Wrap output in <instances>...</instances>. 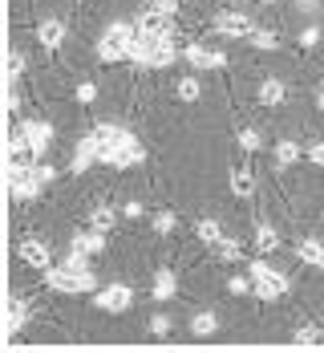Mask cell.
I'll return each mask as SVG.
<instances>
[{"mask_svg": "<svg viewBox=\"0 0 324 353\" xmlns=\"http://www.w3.org/2000/svg\"><path fill=\"white\" fill-rule=\"evenodd\" d=\"M41 187H45V179H41V171H36L33 159H29V163H25V159H12V163H8V195H12L17 203L36 199Z\"/></svg>", "mask_w": 324, "mask_h": 353, "instance_id": "obj_1", "label": "cell"}, {"mask_svg": "<svg viewBox=\"0 0 324 353\" xmlns=\"http://www.w3.org/2000/svg\"><path fill=\"white\" fill-rule=\"evenodd\" d=\"M142 159H146V150L134 134H126L122 142H98V163H106V167L126 171V167H138Z\"/></svg>", "mask_w": 324, "mask_h": 353, "instance_id": "obj_2", "label": "cell"}, {"mask_svg": "<svg viewBox=\"0 0 324 353\" xmlns=\"http://www.w3.org/2000/svg\"><path fill=\"white\" fill-rule=\"evenodd\" d=\"M248 276L255 284V296L259 301H276V296H284L292 288V281L280 272V268H272V264H263V260H252L248 264Z\"/></svg>", "mask_w": 324, "mask_h": 353, "instance_id": "obj_3", "label": "cell"}, {"mask_svg": "<svg viewBox=\"0 0 324 353\" xmlns=\"http://www.w3.org/2000/svg\"><path fill=\"white\" fill-rule=\"evenodd\" d=\"M45 284L53 292H65V296H85V292H98L94 272H69V268H45Z\"/></svg>", "mask_w": 324, "mask_h": 353, "instance_id": "obj_4", "label": "cell"}, {"mask_svg": "<svg viewBox=\"0 0 324 353\" xmlns=\"http://www.w3.org/2000/svg\"><path fill=\"white\" fill-rule=\"evenodd\" d=\"M94 305H98L102 313H130L134 292H130V284H106V288H98Z\"/></svg>", "mask_w": 324, "mask_h": 353, "instance_id": "obj_5", "label": "cell"}, {"mask_svg": "<svg viewBox=\"0 0 324 353\" xmlns=\"http://www.w3.org/2000/svg\"><path fill=\"white\" fill-rule=\"evenodd\" d=\"M215 33H223V37H252L255 21L244 12V8H231V12H219L215 17Z\"/></svg>", "mask_w": 324, "mask_h": 353, "instance_id": "obj_6", "label": "cell"}, {"mask_svg": "<svg viewBox=\"0 0 324 353\" xmlns=\"http://www.w3.org/2000/svg\"><path fill=\"white\" fill-rule=\"evenodd\" d=\"M134 25H138V33H146V37H171V41H175V17H166V12H158V8H146Z\"/></svg>", "mask_w": 324, "mask_h": 353, "instance_id": "obj_7", "label": "cell"}, {"mask_svg": "<svg viewBox=\"0 0 324 353\" xmlns=\"http://www.w3.org/2000/svg\"><path fill=\"white\" fill-rule=\"evenodd\" d=\"M182 57H186L195 70H223V65H227V53L207 49V45H186V49H182Z\"/></svg>", "mask_w": 324, "mask_h": 353, "instance_id": "obj_8", "label": "cell"}, {"mask_svg": "<svg viewBox=\"0 0 324 353\" xmlns=\"http://www.w3.org/2000/svg\"><path fill=\"white\" fill-rule=\"evenodd\" d=\"M25 134H29V154H33V163H41L45 150L53 146V126H49V122H25Z\"/></svg>", "mask_w": 324, "mask_h": 353, "instance_id": "obj_9", "label": "cell"}, {"mask_svg": "<svg viewBox=\"0 0 324 353\" xmlns=\"http://www.w3.org/2000/svg\"><path fill=\"white\" fill-rule=\"evenodd\" d=\"M17 256H21V264H29V268H36V272L53 268V256H49V248L41 244V240H21Z\"/></svg>", "mask_w": 324, "mask_h": 353, "instance_id": "obj_10", "label": "cell"}, {"mask_svg": "<svg viewBox=\"0 0 324 353\" xmlns=\"http://www.w3.org/2000/svg\"><path fill=\"white\" fill-rule=\"evenodd\" d=\"M179 61V49H175V41L171 37H154V49H150V61H146V70H171Z\"/></svg>", "mask_w": 324, "mask_h": 353, "instance_id": "obj_11", "label": "cell"}, {"mask_svg": "<svg viewBox=\"0 0 324 353\" xmlns=\"http://www.w3.org/2000/svg\"><path fill=\"white\" fill-rule=\"evenodd\" d=\"M94 163H98V134L89 130L85 139L77 142V154H73V167H69V171H73V175H85Z\"/></svg>", "mask_w": 324, "mask_h": 353, "instance_id": "obj_12", "label": "cell"}, {"mask_svg": "<svg viewBox=\"0 0 324 353\" xmlns=\"http://www.w3.org/2000/svg\"><path fill=\"white\" fill-rule=\"evenodd\" d=\"M69 248L73 252H85V256H98V252L106 248V232H98V228H89V232H73Z\"/></svg>", "mask_w": 324, "mask_h": 353, "instance_id": "obj_13", "label": "cell"}, {"mask_svg": "<svg viewBox=\"0 0 324 353\" xmlns=\"http://www.w3.org/2000/svg\"><path fill=\"white\" fill-rule=\"evenodd\" d=\"M175 292H179V276H175L171 268H158V272H154V288H150V296L162 305V301H175Z\"/></svg>", "mask_w": 324, "mask_h": 353, "instance_id": "obj_14", "label": "cell"}, {"mask_svg": "<svg viewBox=\"0 0 324 353\" xmlns=\"http://www.w3.org/2000/svg\"><path fill=\"white\" fill-rule=\"evenodd\" d=\"M36 41H41L45 49H61V41H65V25H61L57 17L41 21V29H36Z\"/></svg>", "mask_w": 324, "mask_h": 353, "instance_id": "obj_15", "label": "cell"}, {"mask_svg": "<svg viewBox=\"0 0 324 353\" xmlns=\"http://www.w3.org/2000/svg\"><path fill=\"white\" fill-rule=\"evenodd\" d=\"M284 98H288V85H284L280 77H263V81H259V102H263V106H280Z\"/></svg>", "mask_w": 324, "mask_h": 353, "instance_id": "obj_16", "label": "cell"}, {"mask_svg": "<svg viewBox=\"0 0 324 353\" xmlns=\"http://www.w3.org/2000/svg\"><path fill=\"white\" fill-rule=\"evenodd\" d=\"M25 321H29V301L25 296H12L8 301V337H17L25 329Z\"/></svg>", "mask_w": 324, "mask_h": 353, "instance_id": "obj_17", "label": "cell"}, {"mask_svg": "<svg viewBox=\"0 0 324 353\" xmlns=\"http://www.w3.org/2000/svg\"><path fill=\"white\" fill-rule=\"evenodd\" d=\"M134 37H138V25H130V21H114L106 33H102V41H114V45H122V49H126Z\"/></svg>", "mask_w": 324, "mask_h": 353, "instance_id": "obj_18", "label": "cell"}, {"mask_svg": "<svg viewBox=\"0 0 324 353\" xmlns=\"http://www.w3.org/2000/svg\"><path fill=\"white\" fill-rule=\"evenodd\" d=\"M191 333H195V337H215L219 333V317L211 313V309L195 313V317H191Z\"/></svg>", "mask_w": 324, "mask_h": 353, "instance_id": "obj_19", "label": "cell"}, {"mask_svg": "<svg viewBox=\"0 0 324 353\" xmlns=\"http://www.w3.org/2000/svg\"><path fill=\"white\" fill-rule=\"evenodd\" d=\"M231 191L239 195V199H248L255 191V175H252V167H235L231 171Z\"/></svg>", "mask_w": 324, "mask_h": 353, "instance_id": "obj_20", "label": "cell"}, {"mask_svg": "<svg viewBox=\"0 0 324 353\" xmlns=\"http://www.w3.org/2000/svg\"><path fill=\"white\" fill-rule=\"evenodd\" d=\"M114 223H118V212H114L109 203H98V208L89 212V228H98V232H114Z\"/></svg>", "mask_w": 324, "mask_h": 353, "instance_id": "obj_21", "label": "cell"}, {"mask_svg": "<svg viewBox=\"0 0 324 353\" xmlns=\"http://www.w3.org/2000/svg\"><path fill=\"white\" fill-rule=\"evenodd\" d=\"M296 256H300L304 264L321 268V260H324V244H321V240H300V244H296Z\"/></svg>", "mask_w": 324, "mask_h": 353, "instance_id": "obj_22", "label": "cell"}, {"mask_svg": "<svg viewBox=\"0 0 324 353\" xmlns=\"http://www.w3.org/2000/svg\"><path fill=\"white\" fill-rule=\"evenodd\" d=\"M300 154H304V150H300L292 139L276 142V167H296V163H300Z\"/></svg>", "mask_w": 324, "mask_h": 353, "instance_id": "obj_23", "label": "cell"}, {"mask_svg": "<svg viewBox=\"0 0 324 353\" xmlns=\"http://www.w3.org/2000/svg\"><path fill=\"white\" fill-rule=\"evenodd\" d=\"M8 154H12V159H33V154H29V134H25V126H17V130L8 134Z\"/></svg>", "mask_w": 324, "mask_h": 353, "instance_id": "obj_24", "label": "cell"}, {"mask_svg": "<svg viewBox=\"0 0 324 353\" xmlns=\"http://www.w3.org/2000/svg\"><path fill=\"white\" fill-rule=\"evenodd\" d=\"M255 248H259V252H276V248H280V236H276V228L259 223V228H255Z\"/></svg>", "mask_w": 324, "mask_h": 353, "instance_id": "obj_25", "label": "cell"}, {"mask_svg": "<svg viewBox=\"0 0 324 353\" xmlns=\"http://www.w3.org/2000/svg\"><path fill=\"white\" fill-rule=\"evenodd\" d=\"M195 232H199V240H203V244H211V248L223 240V228H219L215 219H199V228H195Z\"/></svg>", "mask_w": 324, "mask_h": 353, "instance_id": "obj_26", "label": "cell"}, {"mask_svg": "<svg viewBox=\"0 0 324 353\" xmlns=\"http://www.w3.org/2000/svg\"><path fill=\"white\" fill-rule=\"evenodd\" d=\"M248 41H252L255 49H268V53H272V49H280V37L272 33V29H255V33L248 37Z\"/></svg>", "mask_w": 324, "mask_h": 353, "instance_id": "obj_27", "label": "cell"}, {"mask_svg": "<svg viewBox=\"0 0 324 353\" xmlns=\"http://www.w3.org/2000/svg\"><path fill=\"white\" fill-rule=\"evenodd\" d=\"M175 94H179L182 102H199V94H203V85H199L195 77H182L179 85H175Z\"/></svg>", "mask_w": 324, "mask_h": 353, "instance_id": "obj_28", "label": "cell"}, {"mask_svg": "<svg viewBox=\"0 0 324 353\" xmlns=\"http://www.w3.org/2000/svg\"><path fill=\"white\" fill-rule=\"evenodd\" d=\"M98 57L102 61H126V49L114 45V41H98Z\"/></svg>", "mask_w": 324, "mask_h": 353, "instance_id": "obj_29", "label": "cell"}, {"mask_svg": "<svg viewBox=\"0 0 324 353\" xmlns=\"http://www.w3.org/2000/svg\"><path fill=\"white\" fill-rule=\"evenodd\" d=\"M215 252L223 256V260H239V256H244V248H239V240H227V236H223V240L215 244Z\"/></svg>", "mask_w": 324, "mask_h": 353, "instance_id": "obj_30", "label": "cell"}, {"mask_svg": "<svg viewBox=\"0 0 324 353\" xmlns=\"http://www.w3.org/2000/svg\"><path fill=\"white\" fill-rule=\"evenodd\" d=\"M175 223H179L175 212H158V215H154V232H158V236H171V232H175Z\"/></svg>", "mask_w": 324, "mask_h": 353, "instance_id": "obj_31", "label": "cell"}, {"mask_svg": "<svg viewBox=\"0 0 324 353\" xmlns=\"http://www.w3.org/2000/svg\"><path fill=\"white\" fill-rule=\"evenodd\" d=\"M239 146H244L248 154H255V150H263V134H255V130H244V134H239Z\"/></svg>", "mask_w": 324, "mask_h": 353, "instance_id": "obj_32", "label": "cell"}, {"mask_svg": "<svg viewBox=\"0 0 324 353\" xmlns=\"http://www.w3.org/2000/svg\"><path fill=\"white\" fill-rule=\"evenodd\" d=\"M296 345H316L321 341V329H312V325H304V329H296V337H292Z\"/></svg>", "mask_w": 324, "mask_h": 353, "instance_id": "obj_33", "label": "cell"}, {"mask_svg": "<svg viewBox=\"0 0 324 353\" xmlns=\"http://www.w3.org/2000/svg\"><path fill=\"white\" fill-rule=\"evenodd\" d=\"M227 288H231L235 296H248V292H255L252 276H231V281H227Z\"/></svg>", "mask_w": 324, "mask_h": 353, "instance_id": "obj_34", "label": "cell"}, {"mask_svg": "<svg viewBox=\"0 0 324 353\" xmlns=\"http://www.w3.org/2000/svg\"><path fill=\"white\" fill-rule=\"evenodd\" d=\"M146 329H150L154 337H166V333H171L175 325H171V317H150V325H146Z\"/></svg>", "mask_w": 324, "mask_h": 353, "instance_id": "obj_35", "label": "cell"}, {"mask_svg": "<svg viewBox=\"0 0 324 353\" xmlns=\"http://www.w3.org/2000/svg\"><path fill=\"white\" fill-rule=\"evenodd\" d=\"M94 98H98V85H94V81H81V85H77V102H85V106H89Z\"/></svg>", "mask_w": 324, "mask_h": 353, "instance_id": "obj_36", "label": "cell"}, {"mask_svg": "<svg viewBox=\"0 0 324 353\" xmlns=\"http://www.w3.org/2000/svg\"><path fill=\"white\" fill-rule=\"evenodd\" d=\"M321 29H316V25H308V29H304V33H300V45H304V49H312V45H316V41H321Z\"/></svg>", "mask_w": 324, "mask_h": 353, "instance_id": "obj_37", "label": "cell"}, {"mask_svg": "<svg viewBox=\"0 0 324 353\" xmlns=\"http://www.w3.org/2000/svg\"><path fill=\"white\" fill-rule=\"evenodd\" d=\"M296 8H300L304 17H316V12H321V0H296Z\"/></svg>", "mask_w": 324, "mask_h": 353, "instance_id": "obj_38", "label": "cell"}, {"mask_svg": "<svg viewBox=\"0 0 324 353\" xmlns=\"http://www.w3.org/2000/svg\"><path fill=\"white\" fill-rule=\"evenodd\" d=\"M150 8H158V12H166V17H175V12H179V0H154Z\"/></svg>", "mask_w": 324, "mask_h": 353, "instance_id": "obj_39", "label": "cell"}, {"mask_svg": "<svg viewBox=\"0 0 324 353\" xmlns=\"http://www.w3.org/2000/svg\"><path fill=\"white\" fill-rule=\"evenodd\" d=\"M25 73V57L21 53H12V70H8V77H12V85H17V77Z\"/></svg>", "mask_w": 324, "mask_h": 353, "instance_id": "obj_40", "label": "cell"}, {"mask_svg": "<svg viewBox=\"0 0 324 353\" xmlns=\"http://www.w3.org/2000/svg\"><path fill=\"white\" fill-rule=\"evenodd\" d=\"M308 159H312V163H321V167H324V142H312V146H308Z\"/></svg>", "mask_w": 324, "mask_h": 353, "instance_id": "obj_41", "label": "cell"}, {"mask_svg": "<svg viewBox=\"0 0 324 353\" xmlns=\"http://www.w3.org/2000/svg\"><path fill=\"white\" fill-rule=\"evenodd\" d=\"M36 171H41L45 183H53V179H57V167H49V163H36Z\"/></svg>", "mask_w": 324, "mask_h": 353, "instance_id": "obj_42", "label": "cell"}, {"mask_svg": "<svg viewBox=\"0 0 324 353\" xmlns=\"http://www.w3.org/2000/svg\"><path fill=\"white\" fill-rule=\"evenodd\" d=\"M122 215H126V219H142V203H126Z\"/></svg>", "mask_w": 324, "mask_h": 353, "instance_id": "obj_43", "label": "cell"}, {"mask_svg": "<svg viewBox=\"0 0 324 353\" xmlns=\"http://www.w3.org/2000/svg\"><path fill=\"white\" fill-rule=\"evenodd\" d=\"M8 110H21V94H17V85L8 90Z\"/></svg>", "mask_w": 324, "mask_h": 353, "instance_id": "obj_44", "label": "cell"}, {"mask_svg": "<svg viewBox=\"0 0 324 353\" xmlns=\"http://www.w3.org/2000/svg\"><path fill=\"white\" fill-rule=\"evenodd\" d=\"M316 106L324 110V85H321V90H316Z\"/></svg>", "mask_w": 324, "mask_h": 353, "instance_id": "obj_45", "label": "cell"}, {"mask_svg": "<svg viewBox=\"0 0 324 353\" xmlns=\"http://www.w3.org/2000/svg\"><path fill=\"white\" fill-rule=\"evenodd\" d=\"M259 4H276V0H259Z\"/></svg>", "mask_w": 324, "mask_h": 353, "instance_id": "obj_46", "label": "cell"}, {"mask_svg": "<svg viewBox=\"0 0 324 353\" xmlns=\"http://www.w3.org/2000/svg\"><path fill=\"white\" fill-rule=\"evenodd\" d=\"M321 345H324V329H321Z\"/></svg>", "mask_w": 324, "mask_h": 353, "instance_id": "obj_47", "label": "cell"}, {"mask_svg": "<svg viewBox=\"0 0 324 353\" xmlns=\"http://www.w3.org/2000/svg\"><path fill=\"white\" fill-rule=\"evenodd\" d=\"M321 272H324V260H321Z\"/></svg>", "mask_w": 324, "mask_h": 353, "instance_id": "obj_48", "label": "cell"}, {"mask_svg": "<svg viewBox=\"0 0 324 353\" xmlns=\"http://www.w3.org/2000/svg\"><path fill=\"white\" fill-rule=\"evenodd\" d=\"M235 4H244V0H235Z\"/></svg>", "mask_w": 324, "mask_h": 353, "instance_id": "obj_49", "label": "cell"}]
</instances>
